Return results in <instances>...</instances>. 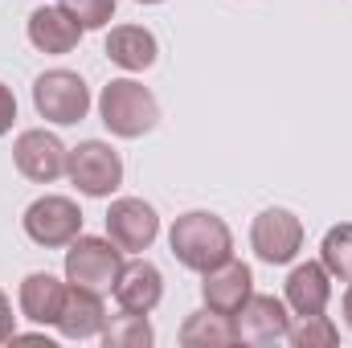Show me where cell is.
Returning a JSON list of instances; mask_svg holds the SVG:
<instances>
[{"instance_id":"7","label":"cell","mask_w":352,"mask_h":348,"mask_svg":"<svg viewBox=\"0 0 352 348\" xmlns=\"http://www.w3.org/2000/svg\"><path fill=\"white\" fill-rule=\"evenodd\" d=\"M160 234V217L148 201L140 197H119L111 209H107V238L123 250V254H140L156 242Z\"/></svg>"},{"instance_id":"19","label":"cell","mask_w":352,"mask_h":348,"mask_svg":"<svg viewBox=\"0 0 352 348\" xmlns=\"http://www.w3.org/2000/svg\"><path fill=\"white\" fill-rule=\"evenodd\" d=\"M152 340H156V332H152L148 316H140V312H123L102 328V345L107 348H148Z\"/></svg>"},{"instance_id":"18","label":"cell","mask_w":352,"mask_h":348,"mask_svg":"<svg viewBox=\"0 0 352 348\" xmlns=\"http://www.w3.org/2000/svg\"><path fill=\"white\" fill-rule=\"evenodd\" d=\"M180 345L184 348H226L238 345V328H234V316H221V312H192L180 328Z\"/></svg>"},{"instance_id":"26","label":"cell","mask_w":352,"mask_h":348,"mask_svg":"<svg viewBox=\"0 0 352 348\" xmlns=\"http://www.w3.org/2000/svg\"><path fill=\"white\" fill-rule=\"evenodd\" d=\"M135 4H160V0H135Z\"/></svg>"},{"instance_id":"3","label":"cell","mask_w":352,"mask_h":348,"mask_svg":"<svg viewBox=\"0 0 352 348\" xmlns=\"http://www.w3.org/2000/svg\"><path fill=\"white\" fill-rule=\"evenodd\" d=\"M123 250L111 242V238H74L70 250H66V283L74 287H87V291H115L119 274H123Z\"/></svg>"},{"instance_id":"11","label":"cell","mask_w":352,"mask_h":348,"mask_svg":"<svg viewBox=\"0 0 352 348\" xmlns=\"http://www.w3.org/2000/svg\"><path fill=\"white\" fill-rule=\"evenodd\" d=\"M201 295H205V307H209V312L238 316V307H242V303L254 295V274H250V266H246V262L226 259L221 266L205 270Z\"/></svg>"},{"instance_id":"13","label":"cell","mask_w":352,"mask_h":348,"mask_svg":"<svg viewBox=\"0 0 352 348\" xmlns=\"http://www.w3.org/2000/svg\"><path fill=\"white\" fill-rule=\"evenodd\" d=\"M82 25L70 17V8L62 4V8H37L33 17H29V41L41 50V54H70L78 41H82Z\"/></svg>"},{"instance_id":"24","label":"cell","mask_w":352,"mask_h":348,"mask_svg":"<svg viewBox=\"0 0 352 348\" xmlns=\"http://www.w3.org/2000/svg\"><path fill=\"white\" fill-rule=\"evenodd\" d=\"M12 336H16V316H12L8 295L0 291V345H4V340H12Z\"/></svg>"},{"instance_id":"25","label":"cell","mask_w":352,"mask_h":348,"mask_svg":"<svg viewBox=\"0 0 352 348\" xmlns=\"http://www.w3.org/2000/svg\"><path fill=\"white\" fill-rule=\"evenodd\" d=\"M344 320H349V328H352V283H349V291H344Z\"/></svg>"},{"instance_id":"20","label":"cell","mask_w":352,"mask_h":348,"mask_svg":"<svg viewBox=\"0 0 352 348\" xmlns=\"http://www.w3.org/2000/svg\"><path fill=\"white\" fill-rule=\"evenodd\" d=\"M320 262L332 279L340 283H352V221L344 226H332L324 234V246H320Z\"/></svg>"},{"instance_id":"14","label":"cell","mask_w":352,"mask_h":348,"mask_svg":"<svg viewBox=\"0 0 352 348\" xmlns=\"http://www.w3.org/2000/svg\"><path fill=\"white\" fill-rule=\"evenodd\" d=\"M332 299V274L324 262H299L287 274V307L295 316H320Z\"/></svg>"},{"instance_id":"21","label":"cell","mask_w":352,"mask_h":348,"mask_svg":"<svg viewBox=\"0 0 352 348\" xmlns=\"http://www.w3.org/2000/svg\"><path fill=\"white\" fill-rule=\"evenodd\" d=\"M287 340L295 348H336L340 345V332H336V324L320 312V316H299V324L287 328Z\"/></svg>"},{"instance_id":"16","label":"cell","mask_w":352,"mask_h":348,"mask_svg":"<svg viewBox=\"0 0 352 348\" xmlns=\"http://www.w3.org/2000/svg\"><path fill=\"white\" fill-rule=\"evenodd\" d=\"M156 54H160V45H156V37L144 25H119V29L107 33V58L115 66L131 70V74L156 66Z\"/></svg>"},{"instance_id":"4","label":"cell","mask_w":352,"mask_h":348,"mask_svg":"<svg viewBox=\"0 0 352 348\" xmlns=\"http://www.w3.org/2000/svg\"><path fill=\"white\" fill-rule=\"evenodd\" d=\"M33 107L41 119L50 123H82L90 111V87L74 74V70H50L33 83Z\"/></svg>"},{"instance_id":"2","label":"cell","mask_w":352,"mask_h":348,"mask_svg":"<svg viewBox=\"0 0 352 348\" xmlns=\"http://www.w3.org/2000/svg\"><path fill=\"white\" fill-rule=\"evenodd\" d=\"M98 115L107 123L111 135L119 140H140L148 135L156 123H160V102L156 94L135 83V78H115L102 87V98H98Z\"/></svg>"},{"instance_id":"5","label":"cell","mask_w":352,"mask_h":348,"mask_svg":"<svg viewBox=\"0 0 352 348\" xmlns=\"http://www.w3.org/2000/svg\"><path fill=\"white\" fill-rule=\"evenodd\" d=\"M66 176L78 184V193L87 197H111L123 184V160L111 144L102 140H87L78 148H70L66 156Z\"/></svg>"},{"instance_id":"10","label":"cell","mask_w":352,"mask_h":348,"mask_svg":"<svg viewBox=\"0 0 352 348\" xmlns=\"http://www.w3.org/2000/svg\"><path fill=\"white\" fill-rule=\"evenodd\" d=\"M234 328H238V345H274V340H287V328H291L287 303L274 299V295H250L238 307Z\"/></svg>"},{"instance_id":"6","label":"cell","mask_w":352,"mask_h":348,"mask_svg":"<svg viewBox=\"0 0 352 348\" xmlns=\"http://www.w3.org/2000/svg\"><path fill=\"white\" fill-rule=\"evenodd\" d=\"M25 234L45 250L70 246L82 234V209L70 197H41L25 209Z\"/></svg>"},{"instance_id":"9","label":"cell","mask_w":352,"mask_h":348,"mask_svg":"<svg viewBox=\"0 0 352 348\" xmlns=\"http://www.w3.org/2000/svg\"><path fill=\"white\" fill-rule=\"evenodd\" d=\"M66 144L58 140V135H50V131H41V127H33V131H21L16 135V144H12V160H16V173L29 176V180H37V184H50V180H58V176L66 173Z\"/></svg>"},{"instance_id":"12","label":"cell","mask_w":352,"mask_h":348,"mask_svg":"<svg viewBox=\"0 0 352 348\" xmlns=\"http://www.w3.org/2000/svg\"><path fill=\"white\" fill-rule=\"evenodd\" d=\"M102 328H107L102 295L70 283L66 299H62V312H58V332L70 336V340H90V336H102Z\"/></svg>"},{"instance_id":"8","label":"cell","mask_w":352,"mask_h":348,"mask_svg":"<svg viewBox=\"0 0 352 348\" xmlns=\"http://www.w3.org/2000/svg\"><path fill=\"white\" fill-rule=\"evenodd\" d=\"M250 246L270 266H283L303 250V221L291 209H266L250 226Z\"/></svg>"},{"instance_id":"22","label":"cell","mask_w":352,"mask_h":348,"mask_svg":"<svg viewBox=\"0 0 352 348\" xmlns=\"http://www.w3.org/2000/svg\"><path fill=\"white\" fill-rule=\"evenodd\" d=\"M66 8L82 29H102L115 17V0H66Z\"/></svg>"},{"instance_id":"17","label":"cell","mask_w":352,"mask_h":348,"mask_svg":"<svg viewBox=\"0 0 352 348\" xmlns=\"http://www.w3.org/2000/svg\"><path fill=\"white\" fill-rule=\"evenodd\" d=\"M62 299H66V283L37 270V274H25L21 283V316H29L33 324H58V312H62Z\"/></svg>"},{"instance_id":"15","label":"cell","mask_w":352,"mask_h":348,"mask_svg":"<svg viewBox=\"0 0 352 348\" xmlns=\"http://www.w3.org/2000/svg\"><path fill=\"white\" fill-rule=\"evenodd\" d=\"M160 295H164V279H160V270L152 266V262H127L123 266V274H119V283H115V303L123 307V312H140V316H148L156 303H160Z\"/></svg>"},{"instance_id":"1","label":"cell","mask_w":352,"mask_h":348,"mask_svg":"<svg viewBox=\"0 0 352 348\" xmlns=\"http://www.w3.org/2000/svg\"><path fill=\"white\" fill-rule=\"evenodd\" d=\"M168 246H173L176 262L184 270H213L226 259H234V234L230 226L217 217V213H205V209H192V213H180L168 230Z\"/></svg>"},{"instance_id":"23","label":"cell","mask_w":352,"mask_h":348,"mask_svg":"<svg viewBox=\"0 0 352 348\" xmlns=\"http://www.w3.org/2000/svg\"><path fill=\"white\" fill-rule=\"evenodd\" d=\"M12 119H16V98H12V90L0 83V135H8Z\"/></svg>"}]
</instances>
